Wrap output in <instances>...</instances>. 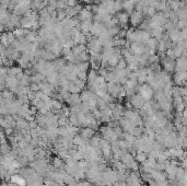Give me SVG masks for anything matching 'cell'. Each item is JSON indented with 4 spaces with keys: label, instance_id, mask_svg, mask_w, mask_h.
Returning <instances> with one entry per match:
<instances>
[{
    "label": "cell",
    "instance_id": "6da1fadb",
    "mask_svg": "<svg viewBox=\"0 0 187 186\" xmlns=\"http://www.w3.org/2000/svg\"><path fill=\"white\" fill-rule=\"evenodd\" d=\"M138 91L140 93L142 98L145 100V101H148L152 98V95H153V90H152V87L149 86V84H142L140 87H138Z\"/></svg>",
    "mask_w": 187,
    "mask_h": 186
},
{
    "label": "cell",
    "instance_id": "7a4b0ae2",
    "mask_svg": "<svg viewBox=\"0 0 187 186\" xmlns=\"http://www.w3.org/2000/svg\"><path fill=\"white\" fill-rule=\"evenodd\" d=\"M72 40L75 41V43L77 44V45H79V44H87V36L84 35V34L80 31L79 29L76 30L75 34H73V36H72Z\"/></svg>",
    "mask_w": 187,
    "mask_h": 186
},
{
    "label": "cell",
    "instance_id": "3957f363",
    "mask_svg": "<svg viewBox=\"0 0 187 186\" xmlns=\"http://www.w3.org/2000/svg\"><path fill=\"white\" fill-rule=\"evenodd\" d=\"M145 100L143 99L140 94H136V95H133V96H131V99H130V103H131V105H133V107L141 108L145 103Z\"/></svg>",
    "mask_w": 187,
    "mask_h": 186
},
{
    "label": "cell",
    "instance_id": "277c9868",
    "mask_svg": "<svg viewBox=\"0 0 187 186\" xmlns=\"http://www.w3.org/2000/svg\"><path fill=\"white\" fill-rule=\"evenodd\" d=\"M175 66H176V62L173 59H170L169 57H165L163 59V67L165 72H174Z\"/></svg>",
    "mask_w": 187,
    "mask_h": 186
},
{
    "label": "cell",
    "instance_id": "5b68a950",
    "mask_svg": "<svg viewBox=\"0 0 187 186\" xmlns=\"http://www.w3.org/2000/svg\"><path fill=\"white\" fill-rule=\"evenodd\" d=\"M130 23L133 26H137V25H140V22L142 21V13L138 12V11H133L131 14H130Z\"/></svg>",
    "mask_w": 187,
    "mask_h": 186
},
{
    "label": "cell",
    "instance_id": "8992f818",
    "mask_svg": "<svg viewBox=\"0 0 187 186\" xmlns=\"http://www.w3.org/2000/svg\"><path fill=\"white\" fill-rule=\"evenodd\" d=\"M93 13L91 12V11H89V10H87V9L84 8V9H82L81 11H80V13L78 14V18H79V20L82 22V21H84V20H89V19H92V16Z\"/></svg>",
    "mask_w": 187,
    "mask_h": 186
},
{
    "label": "cell",
    "instance_id": "52a82bcc",
    "mask_svg": "<svg viewBox=\"0 0 187 186\" xmlns=\"http://www.w3.org/2000/svg\"><path fill=\"white\" fill-rule=\"evenodd\" d=\"M116 17L121 24H126V23H128L129 20H130V17H129V14L127 12H118Z\"/></svg>",
    "mask_w": 187,
    "mask_h": 186
},
{
    "label": "cell",
    "instance_id": "ba28073f",
    "mask_svg": "<svg viewBox=\"0 0 187 186\" xmlns=\"http://www.w3.org/2000/svg\"><path fill=\"white\" fill-rule=\"evenodd\" d=\"M88 50V47L87 45H84V44H79V45H76L73 48H72V52H73V54L76 56H80V55L84 53V52H87Z\"/></svg>",
    "mask_w": 187,
    "mask_h": 186
},
{
    "label": "cell",
    "instance_id": "9c48e42d",
    "mask_svg": "<svg viewBox=\"0 0 187 186\" xmlns=\"http://www.w3.org/2000/svg\"><path fill=\"white\" fill-rule=\"evenodd\" d=\"M11 182L17 184L19 186H25L26 185V180L24 178H22L20 175H13L11 176Z\"/></svg>",
    "mask_w": 187,
    "mask_h": 186
},
{
    "label": "cell",
    "instance_id": "30bf717a",
    "mask_svg": "<svg viewBox=\"0 0 187 186\" xmlns=\"http://www.w3.org/2000/svg\"><path fill=\"white\" fill-rule=\"evenodd\" d=\"M93 135H94V130L90 127H87V128H83L81 130V136L85 139H90V138H93Z\"/></svg>",
    "mask_w": 187,
    "mask_h": 186
},
{
    "label": "cell",
    "instance_id": "8fae6325",
    "mask_svg": "<svg viewBox=\"0 0 187 186\" xmlns=\"http://www.w3.org/2000/svg\"><path fill=\"white\" fill-rule=\"evenodd\" d=\"M128 67V64H127V62L125 60L124 57L121 58V60H119V62H118V65L116 66L117 69H126Z\"/></svg>",
    "mask_w": 187,
    "mask_h": 186
},
{
    "label": "cell",
    "instance_id": "7c38bea8",
    "mask_svg": "<svg viewBox=\"0 0 187 186\" xmlns=\"http://www.w3.org/2000/svg\"><path fill=\"white\" fill-rule=\"evenodd\" d=\"M136 159H137V161L145 162V159H147V154H145V152H143V151H140V152L137 153V156H136Z\"/></svg>",
    "mask_w": 187,
    "mask_h": 186
},
{
    "label": "cell",
    "instance_id": "4fadbf2b",
    "mask_svg": "<svg viewBox=\"0 0 187 186\" xmlns=\"http://www.w3.org/2000/svg\"><path fill=\"white\" fill-rule=\"evenodd\" d=\"M155 12H157V9L153 8V7H149V8H148V11H147V16L150 18H152L157 14Z\"/></svg>",
    "mask_w": 187,
    "mask_h": 186
},
{
    "label": "cell",
    "instance_id": "5bb4252c",
    "mask_svg": "<svg viewBox=\"0 0 187 186\" xmlns=\"http://www.w3.org/2000/svg\"><path fill=\"white\" fill-rule=\"evenodd\" d=\"M54 166L56 169H60L62 166V160L59 158H55L54 159Z\"/></svg>",
    "mask_w": 187,
    "mask_h": 186
},
{
    "label": "cell",
    "instance_id": "9a60e30c",
    "mask_svg": "<svg viewBox=\"0 0 187 186\" xmlns=\"http://www.w3.org/2000/svg\"><path fill=\"white\" fill-rule=\"evenodd\" d=\"M67 4L68 7H75L78 4V0H67Z\"/></svg>",
    "mask_w": 187,
    "mask_h": 186
},
{
    "label": "cell",
    "instance_id": "2e32d148",
    "mask_svg": "<svg viewBox=\"0 0 187 186\" xmlns=\"http://www.w3.org/2000/svg\"><path fill=\"white\" fill-rule=\"evenodd\" d=\"M183 165H184V168L187 170V158H185L184 159V161H183Z\"/></svg>",
    "mask_w": 187,
    "mask_h": 186
},
{
    "label": "cell",
    "instance_id": "e0dca14e",
    "mask_svg": "<svg viewBox=\"0 0 187 186\" xmlns=\"http://www.w3.org/2000/svg\"><path fill=\"white\" fill-rule=\"evenodd\" d=\"M82 1H84V0H82Z\"/></svg>",
    "mask_w": 187,
    "mask_h": 186
}]
</instances>
